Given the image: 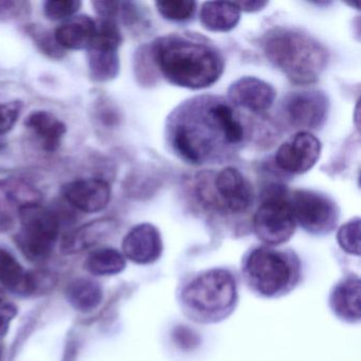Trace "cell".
<instances>
[{"instance_id":"6da1fadb","label":"cell","mask_w":361,"mask_h":361,"mask_svg":"<svg viewBox=\"0 0 361 361\" xmlns=\"http://www.w3.org/2000/svg\"><path fill=\"white\" fill-rule=\"evenodd\" d=\"M154 64L173 85L204 90L219 81L225 68L221 54L213 46L183 35H166L154 42Z\"/></svg>"},{"instance_id":"7a4b0ae2","label":"cell","mask_w":361,"mask_h":361,"mask_svg":"<svg viewBox=\"0 0 361 361\" xmlns=\"http://www.w3.org/2000/svg\"><path fill=\"white\" fill-rule=\"evenodd\" d=\"M183 314L198 324H216L238 305V276L231 268L213 267L185 274L176 288Z\"/></svg>"},{"instance_id":"3957f363","label":"cell","mask_w":361,"mask_h":361,"mask_svg":"<svg viewBox=\"0 0 361 361\" xmlns=\"http://www.w3.org/2000/svg\"><path fill=\"white\" fill-rule=\"evenodd\" d=\"M240 274L249 290L257 297L280 299L299 286L303 267L293 249L261 245L245 253Z\"/></svg>"},{"instance_id":"277c9868","label":"cell","mask_w":361,"mask_h":361,"mask_svg":"<svg viewBox=\"0 0 361 361\" xmlns=\"http://www.w3.org/2000/svg\"><path fill=\"white\" fill-rule=\"evenodd\" d=\"M266 58L300 85L318 81L329 62L326 49L310 35L290 29L270 31L263 42Z\"/></svg>"},{"instance_id":"5b68a950","label":"cell","mask_w":361,"mask_h":361,"mask_svg":"<svg viewBox=\"0 0 361 361\" xmlns=\"http://www.w3.org/2000/svg\"><path fill=\"white\" fill-rule=\"evenodd\" d=\"M18 217L20 229L14 236V242L20 252L35 263L49 259L62 227L60 213L37 204L23 209Z\"/></svg>"},{"instance_id":"8992f818","label":"cell","mask_w":361,"mask_h":361,"mask_svg":"<svg viewBox=\"0 0 361 361\" xmlns=\"http://www.w3.org/2000/svg\"><path fill=\"white\" fill-rule=\"evenodd\" d=\"M197 194L202 204L224 214H242L253 202V191L248 179L233 166L219 171L212 180L202 177Z\"/></svg>"},{"instance_id":"52a82bcc","label":"cell","mask_w":361,"mask_h":361,"mask_svg":"<svg viewBox=\"0 0 361 361\" xmlns=\"http://www.w3.org/2000/svg\"><path fill=\"white\" fill-rule=\"evenodd\" d=\"M197 121L178 122L173 128L172 145L177 155L192 164L208 162L215 153L214 137L224 140L219 126L209 113L208 107L204 119Z\"/></svg>"},{"instance_id":"ba28073f","label":"cell","mask_w":361,"mask_h":361,"mask_svg":"<svg viewBox=\"0 0 361 361\" xmlns=\"http://www.w3.org/2000/svg\"><path fill=\"white\" fill-rule=\"evenodd\" d=\"M295 227L290 202L279 192L267 196L253 215V232L267 246L278 247L288 242Z\"/></svg>"},{"instance_id":"9c48e42d","label":"cell","mask_w":361,"mask_h":361,"mask_svg":"<svg viewBox=\"0 0 361 361\" xmlns=\"http://www.w3.org/2000/svg\"><path fill=\"white\" fill-rule=\"evenodd\" d=\"M295 223L312 235H326L336 229L339 209L331 198L310 190H295L291 195Z\"/></svg>"},{"instance_id":"30bf717a","label":"cell","mask_w":361,"mask_h":361,"mask_svg":"<svg viewBox=\"0 0 361 361\" xmlns=\"http://www.w3.org/2000/svg\"><path fill=\"white\" fill-rule=\"evenodd\" d=\"M321 149L317 137L302 130L281 145L276 154V164L289 174H304L314 168L320 157Z\"/></svg>"},{"instance_id":"8fae6325","label":"cell","mask_w":361,"mask_h":361,"mask_svg":"<svg viewBox=\"0 0 361 361\" xmlns=\"http://www.w3.org/2000/svg\"><path fill=\"white\" fill-rule=\"evenodd\" d=\"M329 101L323 92L305 90L286 99L285 114L291 126L302 130H317L324 124Z\"/></svg>"},{"instance_id":"7c38bea8","label":"cell","mask_w":361,"mask_h":361,"mask_svg":"<svg viewBox=\"0 0 361 361\" xmlns=\"http://www.w3.org/2000/svg\"><path fill=\"white\" fill-rule=\"evenodd\" d=\"M62 197L73 210L97 213L109 206L111 188L105 179L81 178L63 185Z\"/></svg>"},{"instance_id":"4fadbf2b","label":"cell","mask_w":361,"mask_h":361,"mask_svg":"<svg viewBox=\"0 0 361 361\" xmlns=\"http://www.w3.org/2000/svg\"><path fill=\"white\" fill-rule=\"evenodd\" d=\"M164 240L153 224L142 223L133 227L124 236L122 255L137 265H151L161 257Z\"/></svg>"},{"instance_id":"5bb4252c","label":"cell","mask_w":361,"mask_h":361,"mask_svg":"<svg viewBox=\"0 0 361 361\" xmlns=\"http://www.w3.org/2000/svg\"><path fill=\"white\" fill-rule=\"evenodd\" d=\"M361 280L358 274H348L342 276L329 295V306L336 318L348 324L361 320Z\"/></svg>"},{"instance_id":"9a60e30c","label":"cell","mask_w":361,"mask_h":361,"mask_svg":"<svg viewBox=\"0 0 361 361\" xmlns=\"http://www.w3.org/2000/svg\"><path fill=\"white\" fill-rule=\"evenodd\" d=\"M228 94L234 104L253 113L267 111L276 100L274 88L253 77L240 78L230 86Z\"/></svg>"},{"instance_id":"2e32d148","label":"cell","mask_w":361,"mask_h":361,"mask_svg":"<svg viewBox=\"0 0 361 361\" xmlns=\"http://www.w3.org/2000/svg\"><path fill=\"white\" fill-rule=\"evenodd\" d=\"M43 194L28 181L0 179V216L13 219L23 209L42 204Z\"/></svg>"},{"instance_id":"e0dca14e","label":"cell","mask_w":361,"mask_h":361,"mask_svg":"<svg viewBox=\"0 0 361 361\" xmlns=\"http://www.w3.org/2000/svg\"><path fill=\"white\" fill-rule=\"evenodd\" d=\"M115 229L116 223L111 219L90 221L65 234L61 243V250L64 255H75L87 250L109 238Z\"/></svg>"},{"instance_id":"ac0fdd59","label":"cell","mask_w":361,"mask_h":361,"mask_svg":"<svg viewBox=\"0 0 361 361\" xmlns=\"http://www.w3.org/2000/svg\"><path fill=\"white\" fill-rule=\"evenodd\" d=\"M25 126L48 153L58 151L67 133L66 124L48 111H35L25 120Z\"/></svg>"},{"instance_id":"d6986e66","label":"cell","mask_w":361,"mask_h":361,"mask_svg":"<svg viewBox=\"0 0 361 361\" xmlns=\"http://www.w3.org/2000/svg\"><path fill=\"white\" fill-rule=\"evenodd\" d=\"M96 35V20L88 16H75L54 31V39L63 50L88 49Z\"/></svg>"},{"instance_id":"ffe728a7","label":"cell","mask_w":361,"mask_h":361,"mask_svg":"<svg viewBox=\"0 0 361 361\" xmlns=\"http://www.w3.org/2000/svg\"><path fill=\"white\" fill-rule=\"evenodd\" d=\"M120 46L94 39L87 49L88 68L94 82L105 83L116 79L120 71Z\"/></svg>"},{"instance_id":"44dd1931","label":"cell","mask_w":361,"mask_h":361,"mask_svg":"<svg viewBox=\"0 0 361 361\" xmlns=\"http://www.w3.org/2000/svg\"><path fill=\"white\" fill-rule=\"evenodd\" d=\"M240 11L235 3L207 1L202 4L200 20L211 32H229L238 26Z\"/></svg>"},{"instance_id":"7402d4cb","label":"cell","mask_w":361,"mask_h":361,"mask_svg":"<svg viewBox=\"0 0 361 361\" xmlns=\"http://www.w3.org/2000/svg\"><path fill=\"white\" fill-rule=\"evenodd\" d=\"M67 301L81 312H92L103 301V290L92 279H75L69 283L66 291Z\"/></svg>"},{"instance_id":"603a6c76","label":"cell","mask_w":361,"mask_h":361,"mask_svg":"<svg viewBox=\"0 0 361 361\" xmlns=\"http://www.w3.org/2000/svg\"><path fill=\"white\" fill-rule=\"evenodd\" d=\"M126 267V259L115 248H101L88 255L84 268L94 276H115Z\"/></svg>"},{"instance_id":"cb8c5ba5","label":"cell","mask_w":361,"mask_h":361,"mask_svg":"<svg viewBox=\"0 0 361 361\" xmlns=\"http://www.w3.org/2000/svg\"><path fill=\"white\" fill-rule=\"evenodd\" d=\"M208 109L228 145H236L242 142L244 128L229 105L223 102L211 103Z\"/></svg>"},{"instance_id":"d4e9b609","label":"cell","mask_w":361,"mask_h":361,"mask_svg":"<svg viewBox=\"0 0 361 361\" xmlns=\"http://www.w3.org/2000/svg\"><path fill=\"white\" fill-rule=\"evenodd\" d=\"M26 276V270L18 259L5 249H0V284L23 295Z\"/></svg>"},{"instance_id":"484cf974","label":"cell","mask_w":361,"mask_h":361,"mask_svg":"<svg viewBox=\"0 0 361 361\" xmlns=\"http://www.w3.org/2000/svg\"><path fill=\"white\" fill-rule=\"evenodd\" d=\"M155 5L162 18L177 23L191 20L197 9V4L191 0H164Z\"/></svg>"},{"instance_id":"4316f807","label":"cell","mask_w":361,"mask_h":361,"mask_svg":"<svg viewBox=\"0 0 361 361\" xmlns=\"http://www.w3.org/2000/svg\"><path fill=\"white\" fill-rule=\"evenodd\" d=\"M337 242L344 252L360 257V219L355 217L340 227Z\"/></svg>"},{"instance_id":"83f0119b","label":"cell","mask_w":361,"mask_h":361,"mask_svg":"<svg viewBox=\"0 0 361 361\" xmlns=\"http://www.w3.org/2000/svg\"><path fill=\"white\" fill-rule=\"evenodd\" d=\"M81 7L79 0H49L44 4V14L54 22L66 20L75 16Z\"/></svg>"},{"instance_id":"f1b7e54d","label":"cell","mask_w":361,"mask_h":361,"mask_svg":"<svg viewBox=\"0 0 361 361\" xmlns=\"http://www.w3.org/2000/svg\"><path fill=\"white\" fill-rule=\"evenodd\" d=\"M27 32L32 37L37 44V48L46 56L52 59H62L65 51L58 45L54 35L49 31L41 28V27L31 26L27 29Z\"/></svg>"},{"instance_id":"f546056e","label":"cell","mask_w":361,"mask_h":361,"mask_svg":"<svg viewBox=\"0 0 361 361\" xmlns=\"http://www.w3.org/2000/svg\"><path fill=\"white\" fill-rule=\"evenodd\" d=\"M56 285V278L47 271H27L23 295H39L51 290Z\"/></svg>"},{"instance_id":"4dcf8cb0","label":"cell","mask_w":361,"mask_h":361,"mask_svg":"<svg viewBox=\"0 0 361 361\" xmlns=\"http://www.w3.org/2000/svg\"><path fill=\"white\" fill-rule=\"evenodd\" d=\"M22 101L0 103V135L11 132L22 113Z\"/></svg>"},{"instance_id":"1f68e13d","label":"cell","mask_w":361,"mask_h":361,"mask_svg":"<svg viewBox=\"0 0 361 361\" xmlns=\"http://www.w3.org/2000/svg\"><path fill=\"white\" fill-rule=\"evenodd\" d=\"M172 338L175 344L181 350H191L197 348L200 343V337L193 329L187 325H178L175 327L172 333Z\"/></svg>"},{"instance_id":"d6a6232c","label":"cell","mask_w":361,"mask_h":361,"mask_svg":"<svg viewBox=\"0 0 361 361\" xmlns=\"http://www.w3.org/2000/svg\"><path fill=\"white\" fill-rule=\"evenodd\" d=\"M18 314V310L12 304H4L0 306V339L8 333L10 322Z\"/></svg>"},{"instance_id":"836d02e7","label":"cell","mask_w":361,"mask_h":361,"mask_svg":"<svg viewBox=\"0 0 361 361\" xmlns=\"http://www.w3.org/2000/svg\"><path fill=\"white\" fill-rule=\"evenodd\" d=\"M240 11L252 12L261 11L266 6L268 5L267 1H240V3H235Z\"/></svg>"},{"instance_id":"e575fe53","label":"cell","mask_w":361,"mask_h":361,"mask_svg":"<svg viewBox=\"0 0 361 361\" xmlns=\"http://www.w3.org/2000/svg\"><path fill=\"white\" fill-rule=\"evenodd\" d=\"M3 354H4L3 344H1V342H0V361H1V358H3Z\"/></svg>"},{"instance_id":"d590c367","label":"cell","mask_w":361,"mask_h":361,"mask_svg":"<svg viewBox=\"0 0 361 361\" xmlns=\"http://www.w3.org/2000/svg\"><path fill=\"white\" fill-rule=\"evenodd\" d=\"M4 298H5V293H4V291L0 289V304L4 301Z\"/></svg>"}]
</instances>
